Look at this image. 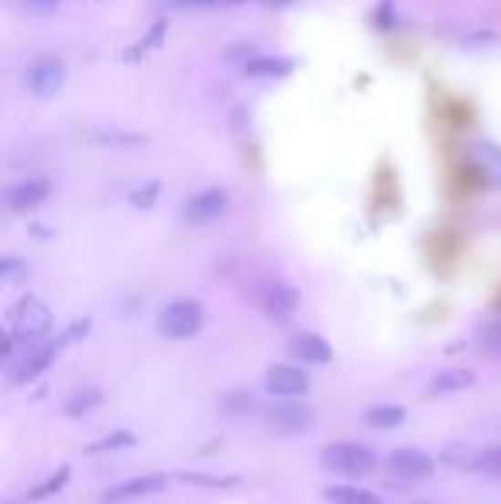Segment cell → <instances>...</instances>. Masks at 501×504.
I'll list each match as a JSON object with an SVG mask.
<instances>
[{
    "mask_svg": "<svg viewBox=\"0 0 501 504\" xmlns=\"http://www.w3.org/2000/svg\"><path fill=\"white\" fill-rule=\"evenodd\" d=\"M388 470L402 480H430L436 474V460H433L426 449L419 446H399L391 457H388Z\"/></svg>",
    "mask_w": 501,
    "mask_h": 504,
    "instance_id": "obj_6",
    "label": "cell"
},
{
    "mask_svg": "<svg viewBox=\"0 0 501 504\" xmlns=\"http://www.w3.org/2000/svg\"><path fill=\"white\" fill-rule=\"evenodd\" d=\"M175 7H214L220 0H172Z\"/></svg>",
    "mask_w": 501,
    "mask_h": 504,
    "instance_id": "obj_28",
    "label": "cell"
},
{
    "mask_svg": "<svg viewBox=\"0 0 501 504\" xmlns=\"http://www.w3.org/2000/svg\"><path fill=\"white\" fill-rule=\"evenodd\" d=\"M155 193H158V183H151L148 189L134 193V203H138V206H151V203H155Z\"/></svg>",
    "mask_w": 501,
    "mask_h": 504,
    "instance_id": "obj_27",
    "label": "cell"
},
{
    "mask_svg": "<svg viewBox=\"0 0 501 504\" xmlns=\"http://www.w3.org/2000/svg\"><path fill=\"white\" fill-rule=\"evenodd\" d=\"M261 422L278 436H299V433H309L316 422V412L302 402H275L261 412Z\"/></svg>",
    "mask_w": 501,
    "mask_h": 504,
    "instance_id": "obj_4",
    "label": "cell"
},
{
    "mask_svg": "<svg viewBox=\"0 0 501 504\" xmlns=\"http://www.w3.org/2000/svg\"><path fill=\"white\" fill-rule=\"evenodd\" d=\"M25 268H21V261H15V257H4V265H0V275H4V281H17V275H21Z\"/></svg>",
    "mask_w": 501,
    "mask_h": 504,
    "instance_id": "obj_26",
    "label": "cell"
},
{
    "mask_svg": "<svg viewBox=\"0 0 501 504\" xmlns=\"http://www.w3.org/2000/svg\"><path fill=\"white\" fill-rule=\"evenodd\" d=\"M7 330H11L21 343L42 340V336L52 330V312H48V306H45L42 299L25 295V299H17L15 306L7 309Z\"/></svg>",
    "mask_w": 501,
    "mask_h": 504,
    "instance_id": "obj_1",
    "label": "cell"
},
{
    "mask_svg": "<svg viewBox=\"0 0 501 504\" xmlns=\"http://www.w3.org/2000/svg\"><path fill=\"white\" fill-rule=\"evenodd\" d=\"M471 384H474V374L471 371H464V367H457V371H440V374L430 381L433 392H464V388H471Z\"/></svg>",
    "mask_w": 501,
    "mask_h": 504,
    "instance_id": "obj_18",
    "label": "cell"
},
{
    "mask_svg": "<svg viewBox=\"0 0 501 504\" xmlns=\"http://www.w3.org/2000/svg\"><path fill=\"white\" fill-rule=\"evenodd\" d=\"M165 28H169V25H165V21H158L155 28H151V31H148V35H144V42L138 45V48H134V56H144L148 48H155V45L162 42V35H165Z\"/></svg>",
    "mask_w": 501,
    "mask_h": 504,
    "instance_id": "obj_24",
    "label": "cell"
},
{
    "mask_svg": "<svg viewBox=\"0 0 501 504\" xmlns=\"http://www.w3.org/2000/svg\"><path fill=\"white\" fill-rule=\"evenodd\" d=\"M58 351H62V340H31V343H25V351L11 357V367H7L11 384H28L38 374H45L48 364L58 357Z\"/></svg>",
    "mask_w": 501,
    "mask_h": 504,
    "instance_id": "obj_2",
    "label": "cell"
},
{
    "mask_svg": "<svg viewBox=\"0 0 501 504\" xmlns=\"http://www.w3.org/2000/svg\"><path fill=\"white\" fill-rule=\"evenodd\" d=\"M169 484L162 474H151V477H134V480H124V484H114L100 494V504H120V501H130V498H144V494H155Z\"/></svg>",
    "mask_w": 501,
    "mask_h": 504,
    "instance_id": "obj_11",
    "label": "cell"
},
{
    "mask_svg": "<svg viewBox=\"0 0 501 504\" xmlns=\"http://www.w3.org/2000/svg\"><path fill=\"white\" fill-rule=\"evenodd\" d=\"M261 306H265V312L272 320H288L299 309V292L292 285H286V281H272L265 289V295H261Z\"/></svg>",
    "mask_w": 501,
    "mask_h": 504,
    "instance_id": "obj_13",
    "label": "cell"
},
{
    "mask_svg": "<svg viewBox=\"0 0 501 504\" xmlns=\"http://www.w3.org/2000/svg\"><path fill=\"white\" fill-rule=\"evenodd\" d=\"M138 443V436L128 433V429H120V433H110L97 439V443H89L87 446V457H100V453H114V449H124V446H134Z\"/></svg>",
    "mask_w": 501,
    "mask_h": 504,
    "instance_id": "obj_19",
    "label": "cell"
},
{
    "mask_svg": "<svg viewBox=\"0 0 501 504\" xmlns=\"http://www.w3.org/2000/svg\"><path fill=\"white\" fill-rule=\"evenodd\" d=\"M62 83H66V62L62 58H38L28 69V76H25L28 93L38 100L56 97L58 89H62Z\"/></svg>",
    "mask_w": 501,
    "mask_h": 504,
    "instance_id": "obj_7",
    "label": "cell"
},
{
    "mask_svg": "<svg viewBox=\"0 0 501 504\" xmlns=\"http://www.w3.org/2000/svg\"><path fill=\"white\" fill-rule=\"evenodd\" d=\"M62 0H25V7L28 11H35V15H52Z\"/></svg>",
    "mask_w": 501,
    "mask_h": 504,
    "instance_id": "obj_25",
    "label": "cell"
},
{
    "mask_svg": "<svg viewBox=\"0 0 501 504\" xmlns=\"http://www.w3.org/2000/svg\"><path fill=\"white\" fill-rule=\"evenodd\" d=\"M227 189H203L183 206V220L186 224H214V220H220L227 213Z\"/></svg>",
    "mask_w": 501,
    "mask_h": 504,
    "instance_id": "obj_9",
    "label": "cell"
},
{
    "mask_svg": "<svg viewBox=\"0 0 501 504\" xmlns=\"http://www.w3.org/2000/svg\"><path fill=\"white\" fill-rule=\"evenodd\" d=\"M183 480H189V484H206V488H230V484H237V477H203V474H179Z\"/></svg>",
    "mask_w": 501,
    "mask_h": 504,
    "instance_id": "obj_23",
    "label": "cell"
},
{
    "mask_svg": "<svg viewBox=\"0 0 501 504\" xmlns=\"http://www.w3.org/2000/svg\"><path fill=\"white\" fill-rule=\"evenodd\" d=\"M244 69H247V76H288L292 72V58L261 56V58H251Z\"/></svg>",
    "mask_w": 501,
    "mask_h": 504,
    "instance_id": "obj_17",
    "label": "cell"
},
{
    "mask_svg": "<svg viewBox=\"0 0 501 504\" xmlns=\"http://www.w3.org/2000/svg\"><path fill=\"white\" fill-rule=\"evenodd\" d=\"M66 480H69V467H58L56 474L48 477V480H45L42 488H35V490H31L28 498H31V501H38V498H48V494H56V490L66 488Z\"/></svg>",
    "mask_w": 501,
    "mask_h": 504,
    "instance_id": "obj_20",
    "label": "cell"
},
{
    "mask_svg": "<svg viewBox=\"0 0 501 504\" xmlns=\"http://www.w3.org/2000/svg\"><path fill=\"white\" fill-rule=\"evenodd\" d=\"M45 196H48V183L45 179H25V183H15L7 189L4 203H7L11 213H28L38 203H45Z\"/></svg>",
    "mask_w": 501,
    "mask_h": 504,
    "instance_id": "obj_12",
    "label": "cell"
},
{
    "mask_svg": "<svg viewBox=\"0 0 501 504\" xmlns=\"http://www.w3.org/2000/svg\"><path fill=\"white\" fill-rule=\"evenodd\" d=\"M323 498H327L329 504H381L378 494H371V490H364V488H354V484L327 488L323 490Z\"/></svg>",
    "mask_w": 501,
    "mask_h": 504,
    "instance_id": "obj_14",
    "label": "cell"
},
{
    "mask_svg": "<svg viewBox=\"0 0 501 504\" xmlns=\"http://www.w3.org/2000/svg\"><path fill=\"white\" fill-rule=\"evenodd\" d=\"M364 419H368L371 429H395V425L405 422V408L402 405H374L364 412Z\"/></svg>",
    "mask_w": 501,
    "mask_h": 504,
    "instance_id": "obj_15",
    "label": "cell"
},
{
    "mask_svg": "<svg viewBox=\"0 0 501 504\" xmlns=\"http://www.w3.org/2000/svg\"><path fill=\"white\" fill-rule=\"evenodd\" d=\"M227 412H251L255 408V394L251 392H230L227 402H224Z\"/></svg>",
    "mask_w": 501,
    "mask_h": 504,
    "instance_id": "obj_22",
    "label": "cell"
},
{
    "mask_svg": "<svg viewBox=\"0 0 501 504\" xmlns=\"http://www.w3.org/2000/svg\"><path fill=\"white\" fill-rule=\"evenodd\" d=\"M288 353L302 364H329L333 361V347L319 333H309V330L288 336Z\"/></svg>",
    "mask_w": 501,
    "mask_h": 504,
    "instance_id": "obj_10",
    "label": "cell"
},
{
    "mask_svg": "<svg viewBox=\"0 0 501 504\" xmlns=\"http://www.w3.org/2000/svg\"><path fill=\"white\" fill-rule=\"evenodd\" d=\"M474 467H477V470H485V474H491V477H501V446L485 449V453L474 460Z\"/></svg>",
    "mask_w": 501,
    "mask_h": 504,
    "instance_id": "obj_21",
    "label": "cell"
},
{
    "mask_svg": "<svg viewBox=\"0 0 501 504\" xmlns=\"http://www.w3.org/2000/svg\"><path fill=\"white\" fill-rule=\"evenodd\" d=\"M265 388L275 398H299L309 392V374L292 364H272L265 371Z\"/></svg>",
    "mask_w": 501,
    "mask_h": 504,
    "instance_id": "obj_8",
    "label": "cell"
},
{
    "mask_svg": "<svg viewBox=\"0 0 501 504\" xmlns=\"http://www.w3.org/2000/svg\"><path fill=\"white\" fill-rule=\"evenodd\" d=\"M323 463L340 477H368L374 470V453L360 443H329L323 449Z\"/></svg>",
    "mask_w": 501,
    "mask_h": 504,
    "instance_id": "obj_5",
    "label": "cell"
},
{
    "mask_svg": "<svg viewBox=\"0 0 501 504\" xmlns=\"http://www.w3.org/2000/svg\"><path fill=\"white\" fill-rule=\"evenodd\" d=\"M230 4H244V0H230Z\"/></svg>",
    "mask_w": 501,
    "mask_h": 504,
    "instance_id": "obj_30",
    "label": "cell"
},
{
    "mask_svg": "<svg viewBox=\"0 0 501 504\" xmlns=\"http://www.w3.org/2000/svg\"><path fill=\"white\" fill-rule=\"evenodd\" d=\"M412 504H433V501H412Z\"/></svg>",
    "mask_w": 501,
    "mask_h": 504,
    "instance_id": "obj_29",
    "label": "cell"
},
{
    "mask_svg": "<svg viewBox=\"0 0 501 504\" xmlns=\"http://www.w3.org/2000/svg\"><path fill=\"white\" fill-rule=\"evenodd\" d=\"M203 306L196 299H175L158 312V333L169 340H189L203 330Z\"/></svg>",
    "mask_w": 501,
    "mask_h": 504,
    "instance_id": "obj_3",
    "label": "cell"
},
{
    "mask_svg": "<svg viewBox=\"0 0 501 504\" xmlns=\"http://www.w3.org/2000/svg\"><path fill=\"white\" fill-rule=\"evenodd\" d=\"M100 402H103V392H100V388H83V392H72L69 398H66L62 412H66V415H83V412H93V408H100Z\"/></svg>",
    "mask_w": 501,
    "mask_h": 504,
    "instance_id": "obj_16",
    "label": "cell"
}]
</instances>
